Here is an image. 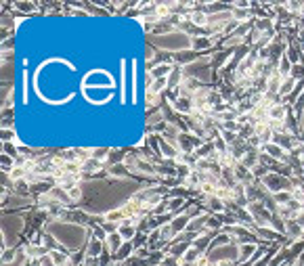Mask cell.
I'll return each mask as SVG.
<instances>
[{
	"mask_svg": "<svg viewBox=\"0 0 304 266\" xmlns=\"http://www.w3.org/2000/svg\"><path fill=\"white\" fill-rule=\"evenodd\" d=\"M149 185H141L135 181H120V178H109V181H90L82 185L84 199L80 206L88 214H109L118 210L124 201L138 191L147 189Z\"/></svg>",
	"mask_w": 304,
	"mask_h": 266,
	"instance_id": "cell-1",
	"label": "cell"
},
{
	"mask_svg": "<svg viewBox=\"0 0 304 266\" xmlns=\"http://www.w3.org/2000/svg\"><path fill=\"white\" fill-rule=\"evenodd\" d=\"M46 233L57 241L63 249H72V252H82L84 245H88V233L82 224L76 222H65V220H51L46 224Z\"/></svg>",
	"mask_w": 304,
	"mask_h": 266,
	"instance_id": "cell-2",
	"label": "cell"
},
{
	"mask_svg": "<svg viewBox=\"0 0 304 266\" xmlns=\"http://www.w3.org/2000/svg\"><path fill=\"white\" fill-rule=\"evenodd\" d=\"M149 42L151 46H155V51H166V53H183V51H191L193 49V38L183 32V29H172L168 34H162V36H149Z\"/></svg>",
	"mask_w": 304,
	"mask_h": 266,
	"instance_id": "cell-3",
	"label": "cell"
},
{
	"mask_svg": "<svg viewBox=\"0 0 304 266\" xmlns=\"http://www.w3.org/2000/svg\"><path fill=\"white\" fill-rule=\"evenodd\" d=\"M23 231V216L19 214H6L2 216V239H4V247H15L19 239V233Z\"/></svg>",
	"mask_w": 304,
	"mask_h": 266,
	"instance_id": "cell-4",
	"label": "cell"
},
{
	"mask_svg": "<svg viewBox=\"0 0 304 266\" xmlns=\"http://www.w3.org/2000/svg\"><path fill=\"white\" fill-rule=\"evenodd\" d=\"M185 78H191V80H197L199 84H208L212 80V65H210V57H199L195 63L183 67Z\"/></svg>",
	"mask_w": 304,
	"mask_h": 266,
	"instance_id": "cell-5",
	"label": "cell"
},
{
	"mask_svg": "<svg viewBox=\"0 0 304 266\" xmlns=\"http://www.w3.org/2000/svg\"><path fill=\"white\" fill-rule=\"evenodd\" d=\"M206 258H208V262H214V264H222V262H239V245L229 243V245H222V247L210 249Z\"/></svg>",
	"mask_w": 304,
	"mask_h": 266,
	"instance_id": "cell-6",
	"label": "cell"
},
{
	"mask_svg": "<svg viewBox=\"0 0 304 266\" xmlns=\"http://www.w3.org/2000/svg\"><path fill=\"white\" fill-rule=\"evenodd\" d=\"M260 185L267 189L269 193H281V191H290L294 189V185L290 181V176H283V174H277V172H269L267 176L260 181Z\"/></svg>",
	"mask_w": 304,
	"mask_h": 266,
	"instance_id": "cell-7",
	"label": "cell"
},
{
	"mask_svg": "<svg viewBox=\"0 0 304 266\" xmlns=\"http://www.w3.org/2000/svg\"><path fill=\"white\" fill-rule=\"evenodd\" d=\"M170 105H172V109L176 113H181V115H189L191 113V109H193V97H176V99H170Z\"/></svg>",
	"mask_w": 304,
	"mask_h": 266,
	"instance_id": "cell-8",
	"label": "cell"
},
{
	"mask_svg": "<svg viewBox=\"0 0 304 266\" xmlns=\"http://www.w3.org/2000/svg\"><path fill=\"white\" fill-rule=\"evenodd\" d=\"M199 57H197V53L195 51H183V53H176V54H172V63L176 65V67H187V65H191V63H195Z\"/></svg>",
	"mask_w": 304,
	"mask_h": 266,
	"instance_id": "cell-9",
	"label": "cell"
},
{
	"mask_svg": "<svg viewBox=\"0 0 304 266\" xmlns=\"http://www.w3.org/2000/svg\"><path fill=\"white\" fill-rule=\"evenodd\" d=\"M34 203V199L29 195H11V197H4V208L15 210V208H29Z\"/></svg>",
	"mask_w": 304,
	"mask_h": 266,
	"instance_id": "cell-10",
	"label": "cell"
},
{
	"mask_svg": "<svg viewBox=\"0 0 304 266\" xmlns=\"http://www.w3.org/2000/svg\"><path fill=\"white\" fill-rule=\"evenodd\" d=\"M262 149H264V153H267L271 160L281 161V163L287 161V155H285V149H283V147H279V145H275V143H267V145L262 147Z\"/></svg>",
	"mask_w": 304,
	"mask_h": 266,
	"instance_id": "cell-11",
	"label": "cell"
},
{
	"mask_svg": "<svg viewBox=\"0 0 304 266\" xmlns=\"http://www.w3.org/2000/svg\"><path fill=\"white\" fill-rule=\"evenodd\" d=\"M105 252H107V249H105V241H101V239H97V237H90V239H88L86 256H90V258H101Z\"/></svg>",
	"mask_w": 304,
	"mask_h": 266,
	"instance_id": "cell-12",
	"label": "cell"
},
{
	"mask_svg": "<svg viewBox=\"0 0 304 266\" xmlns=\"http://www.w3.org/2000/svg\"><path fill=\"white\" fill-rule=\"evenodd\" d=\"M256 252H258V245H256V243H244V245H239V262L237 264L252 262V258H254Z\"/></svg>",
	"mask_w": 304,
	"mask_h": 266,
	"instance_id": "cell-13",
	"label": "cell"
},
{
	"mask_svg": "<svg viewBox=\"0 0 304 266\" xmlns=\"http://www.w3.org/2000/svg\"><path fill=\"white\" fill-rule=\"evenodd\" d=\"M172 72H174V65H170V63L155 65V67H151V69H149V82H153V80H160V78H168Z\"/></svg>",
	"mask_w": 304,
	"mask_h": 266,
	"instance_id": "cell-14",
	"label": "cell"
},
{
	"mask_svg": "<svg viewBox=\"0 0 304 266\" xmlns=\"http://www.w3.org/2000/svg\"><path fill=\"white\" fill-rule=\"evenodd\" d=\"M191 220H193V218H191V216H187V214H176V216H174V220L170 222V226H172L174 235L185 233V231H187V226L191 224Z\"/></svg>",
	"mask_w": 304,
	"mask_h": 266,
	"instance_id": "cell-15",
	"label": "cell"
},
{
	"mask_svg": "<svg viewBox=\"0 0 304 266\" xmlns=\"http://www.w3.org/2000/svg\"><path fill=\"white\" fill-rule=\"evenodd\" d=\"M124 245V239L120 233H107V241H105V249L109 254H115L118 249Z\"/></svg>",
	"mask_w": 304,
	"mask_h": 266,
	"instance_id": "cell-16",
	"label": "cell"
},
{
	"mask_svg": "<svg viewBox=\"0 0 304 266\" xmlns=\"http://www.w3.org/2000/svg\"><path fill=\"white\" fill-rule=\"evenodd\" d=\"M206 208H208V214H222L224 212V201L218 197V195H210L206 199Z\"/></svg>",
	"mask_w": 304,
	"mask_h": 266,
	"instance_id": "cell-17",
	"label": "cell"
},
{
	"mask_svg": "<svg viewBox=\"0 0 304 266\" xmlns=\"http://www.w3.org/2000/svg\"><path fill=\"white\" fill-rule=\"evenodd\" d=\"M135 249H137L135 247V241H124V245L113 254V258L118 262H124V260H128L130 256H135Z\"/></svg>",
	"mask_w": 304,
	"mask_h": 266,
	"instance_id": "cell-18",
	"label": "cell"
},
{
	"mask_svg": "<svg viewBox=\"0 0 304 266\" xmlns=\"http://www.w3.org/2000/svg\"><path fill=\"white\" fill-rule=\"evenodd\" d=\"M118 233L122 235V239L124 241H132V239H135L137 237V229H135V224H132V220H130V218H126V220H124L122 224H120V229H118Z\"/></svg>",
	"mask_w": 304,
	"mask_h": 266,
	"instance_id": "cell-19",
	"label": "cell"
},
{
	"mask_svg": "<svg viewBox=\"0 0 304 266\" xmlns=\"http://www.w3.org/2000/svg\"><path fill=\"white\" fill-rule=\"evenodd\" d=\"M49 256L53 258V262L57 266H72L69 264L72 262V258L65 254V249H53V252H49Z\"/></svg>",
	"mask_w": 304,
	"mask_h": 266,
	"instance_id": "cell-20",
	"label": "cell"
},
{
	"mask_svg": "<svg viewBox=\"0 0 304 266\" xmlns=\"http://www.w3.org/2000/svg\"><path fill=\"white\" fill-rule=\"evenodd\" d=\"M296 84H298V80H294L292 76H290V78H283L277 95H279V97H290L292 92H294V88H296Z\"/></svg>",
	"mask_w": 304,
	"mask_h": 266,
	"instance_id": "cell-21",
	"label": "cell"
},
{
	"mask_svg": "<svg viewBox=\"0 0 304 266\" xmlns=\"http://www.w3.org/2000/svg\"><path fill=\"white\" fill-rule=\"evenodd\" d=\"M107 174L111 176V178H126L128 176V168H126V163H113V166H107Z\"/></svg>",
	"mask_w": 304,
	"mask_h": 266,
	"instance_id": "cell-22",
	"label": "cell"
},
{
	"mask_svg": "<svg viewBox=\"0 0 304 266\" xmlns=\"http://www.w3.org/2000/svg\"><path fill=\"white\" fill-rule=\"evenodd\" d=\"M292 69H294V63L290 59H287V54H283L281 59H279V65H277V74L281 78H290L292 76Z\"/></svg>",
	"mask_w": 304,
	"mask_h": 266,
	"instance_id": "cell-23",
	"label": "cell"
},
{
	"mask_svg": "<svg viewBox=\"0 0 304 266\" xmlns=\"http://www.w3.org/2000/svg\"><path fill=\"white\" fill-rule=\"evenodd\" d=\"M2 86L6 90V86L13 88V63L11 61H4L2 63Z\"/></svg>",
	"mask_w": 304,
	"mask_h": 266,
	"instance_id": "cell-24",
	"label": "cell"
},
{
	"mask_svg": "<svg viewBox=\"0 0 304 266\" xmlns=\"http://www.w3.org/2000/svg\"><path fill=\"white\" fill-rule=\"evenodd\" d=\"M214 151H216V145H214V140H210V143H204V145L199 147V149L195 151V155H197L199 160H206L208 155H212Z\"/></svg>",
	"mask_w": 304,
	"mask_h": 266,
	"instance_id": "cell-25",
	"label": "cell"
},
{
	"mask_svg": "<svg viewBox=\"0 0 304 266\" xmlns=\"http://www.w3.org/2000/svg\"><path fill=\"white\" fill-rule=\"evenodd\" d=\"M199 260H201V252H199V249H195L193 245L187 249V254L183 256V262H189V264H195V266H197Z\"/></svg>",
	"mask_w": 304,
	"mask_h": 266,
	"instance_id": "cell-26",
	"label": "cell"
},
{
	"mask_svg": "<svg viewBox=\"0 0 304 266\" xmlns=\"http://www.w3.org/2000/svg\"><path fill=\"white\" fill-rule=\"evenodd\" d=\"M51 195L57 199V203H65V206H67V203H74L72 197H69V193L65 189H61V186H59V189H51Z\"/></svg>",
	"mask_w": 304,
	"mask_h": 266,
	"instance_id": "cell-27",
	"label": "cell"
},
{
	"mask_svg": "<svg viewBox=\"0 0 304 266\" xmlns=\"http://www.w3.org/2000/svg\"><path fill=\"white\" fill-rule=\"evenodd\" d=\"M241 166L248 168V170H254L256 166H258V153H256V151L246 153V158L241 160Z\"/></svg>",
	"mask_w": 304,
	"mask_h": 266,
	"instance_id": "cell-28",
	"label": "cell"
},
{
	"mask_svg": "<svg viewBox=\"0 0 304 266\" xmlns=\"http://www.w3.org/2000/svg\"><path fill=\"white\" fill-rule=\"evenodd\" d=\"M212 46V40H208V38H201V36H195L193 38V51L195 53H201V51H206Z\"/></svg>",
	"mask_w": 304,
	"mask_h": 266,
	"instance_id": "cell-29",
	"label": "cell"
},
{
	"mask_svg": "<svg viewBox=\"0 0 304 266\" xmlns=\"http://www.w3.org/2000/svg\"><path fill=\"white\" fill-rule=\"evenodd\" d=\"M254 235H258L260 239L269 241V243H271V241H275V239H277V233L273 231L271 226H264V229H256V233H254Z\"/></svg>",
	"mask_w": 304,
	"mask_h": 266,
	"instance_id": "cell-30",
	"label": "cell"
},
{
	"mask_svg": "<svg viewBox=\"0 0 304 266\" xmlns=\"http://www.w3.org/2000/svg\"><path fill=\"white\" fill-rule=\"evenodd\" d=\"M273 199H275L277 208H283V206H287V203L292 201V193H290V191H281V193H275V195H273Z\"/></svg>",
	"mask_w": 304,
	"mask_h": 266,
	"instance_id": "cell-31",
	"label": "cell"
},
{
	"mask_svg": "<svg viewBox=\"0 0 304 266\" xmlns=\"http://www.w3.org/2000/svg\"><path fill=\"white\" fill-rule=\"evenodd\" d=\"M231 57V51H222V53H216L214 57H210V65L212 67H221L224 63V59Z\"/></svg>",
	"mask_w": 304,
	"mask_h": 266,
	"instance_id": "cell-32",
	"label": "cell"
},
{
	"mask_svg": "<svg viewBox=\"0 0 304 266\" xmlns=\"http://www.w3.org/2000/svg\"><path fill=\"white\" fill-rule=\"evenodd\" d=\"M166 86H168V78H160V80L149 82V92H158V95H160Z\"/></svg>",
	"mask_w": 304,
	"mask_h": 266,
	"instance_id": "cell-33",
	"label": "cell"
},
{
	"mask_svg": "<svg viewBox=\"0 0 304 266\" xmlns=\"http://www.w3.org/2000/svg\"><path fill=\"white\" fill-rule=\"evenodd\" d=\"M99 168H101V161L95 160V158H90V160L84 161V166H82L80 170H82V172H97Z\"/></svg>",
	"mask_w": 304,
	"mask_h": 266,
	"instance_id": "cell-34",
	"label": "cell"
},
{
	"mask_svg": "<svg viewBox=\"0 0 304 266\" xmlns=\"http://www.w3.org/2000/svg\"><path fill=\"white\" fill-rule=\"evenodd\" d=\"M271 117H273V120H277V122H281L283 120V115H285V107H281V105H277V107H273L271 109Z\"/></svg>",
	"mask_w": 304,
	"mask_h": 266,
	"instance_id": "cell-35",
	"label": "cell"
},
{
	"mask_svg": "<svg viewBox=\"0 0 304 266\" xmlns=\"http://www.w3.org/2000/svg\"><path fill=\"white\" fill-rule=\"evenodd\" d=\"M0 161H2V170L4 172H11L15 168V160L9 158V155H4V153H2V158H0Z\"/></svg>",
	"mask_w": 304,
	"mask_h": 266,
	"instance_id": "cell-36",
	"label": "cell"
},
{
	"mask_svg": "<svg viewBox=\"0 0 304 266\" xmlns=\"http://www.w3.org/2000/svg\"><path fill=\"white\" fill-rule=\"evenodd\" d=\"M2 149H4V155H9V158L17 160V149H15V145H13V143H4V145H2Z\"/></svg>",
	"mask_w": 304,
	"mask_h": 266,
	"instance_id": "cell-37",
	"label": "cell"
},
{
	"mask_svg": "<svg viewBox=\"0 0 304 266\" xmlns=\"http://www.w3.org/2000/svg\"><path fill=\"white\" fill-rule=\"evenodd\" d=\"M92 237H97V239H101V241H107V235H105V229L103 226H95V229H92Z\"/></svg>",
	"mask_w": 304,
	"mask_h": 266,
	"instance_id": "cell-38",
	"label": "cell"
},
{
	"mask_svg": "<svg viewBox=\"0 0 304 266\" xmlns=\"http://www.w3.org/2000/svg\"><path fill=\"white\" fill-rule=\"evenodd\" d=\"M92 158L95 160H103V158H109V149H97V151H92Z\"/></svg>",
	"mask_w": 304,
	"mask_h": 266,
	"instance_id": "cell-39",
	"label": "cell"
},
{
	"mask_svg": "<svg viewBox=\"0 0 304 266\" xmlns=\"http://www.w3.org/2000/svg\"><path fill=\"white\" fill-rule=\"evenodd\" d=\"M214 145H216V151H221V153L227 151V143H224V138H214Z\"/></svg>",
	"mask_w": 304,
	"mask_h": 266,
	"instance_id": "cell-40",
	"label": "cell"
},
{
	"mask_svg": "<svg viewBox=\"0 0 304 266\" xmlns=\"http://www.w3.org/2000/svg\"><path fill=\"white\" fill-rule=\"evenodd\" d=\"M160 266H178V260L172 256H168V258H164V262H160Z\"/></svg>",
	"mask_w": 304,
	"mask_h": 266,
	"instance_id": "cell-41",
	"label": "cell"
},
{
	"mask_svg": "<svg viewBox=\"0 0 304 266\" xmlns=\"http://www.w3.org/2000/svg\"><path fill=\"white\" fill-rule=\"evenodd\" d=\"M40 266H57V264H55V262H53V258H51L49 254H46V256L40 258Z\"/></svg>",
	"mask_w": 304,
	"mask_h": 266,
	"instance_id": "cell-42",
	"label": "cell"
},
{
	"mask_svg": "<svg viewBox=\"0 0 304 266\" xmlns=\"http://www.w3.org/2000/svg\"><path fill=\"white\" fill-rule=\"evenodd\" d=\"M26 260H28V256L23 254V256H19V258H17V260H15V262H11V264H2V266H21V264L26 262Z\"/></svg>",
	"mask_w": 304,
	"mask_h": 266,
	"instance_id": "cell-43",
	"label": "cell"
},
{
	"mask_svg": "<svg viewBox=\"0 0 304 266\" xmlns=\"http://www.w3.org/2000/svg\"><path fill=\"white\" fill-rule=\"evenodd\" d=\"M15 6H17V9H21V11H32L34 9V4H29V2H17Z\"/></svg>",
	"mask_w": 304,
	"mask_h": 266,
	"instance_id": "cell-44",
	"label": "cell"
},
{
	"mask_svg": "<svg viewBox=\"0 0 304 266\" xmlns=\"http://www.w3.org/2000/svg\"><path fill=\"white\" fill-rule=\"evenodd\" d=\"M248 15H250L248 11H235L233 13V19H248Z\"/></svg>",
	"mask_w": 304,
	"mask_h": 266,
	"instance_id": "cell-45",
	"label": "cell"
},
{
	"mask_svg": "<svg viewBox=\"0 0 304 266\" xmlns=\"http://www.w3.org/2000/svg\"><path fill=\"white\" fill-rule=\"evenodd\" d=\"M235 128H237V124H235V122H224V124H222V130H229V132H233Z\"/></svg>",
	"mask_w": 304,
	"mask_h": 266,
	"instance_id": "cell-46",
	"label": "cell"
},
{
	"mask_svg": "<svg viewBox=\"0 0 304 266\" xmlns=\"http://www.w3.org/2000/svg\"><path fill=\"white\" fill-rule=\"evenodd\" d=\"M296 222H298V224L302 226V229H304V210H302V212L298 214V218H296Z\"/></svg>",
	"mask_w": 304,
	"mask_h": 266,
	"instance_id": "cell-47",
	"label": "cell"
},
{
	"mask_svg": "<svg viewBox=\"0 0 304 266\" xmlns=\"http://www.w3.org/2000/svg\"><path fill=\"white\" fill-rule=\"evenodd\" d=\"M153 57H155V49H153V46H149V49H147V59L151 61Z\"/></svg>",
	"mask_w": 304,
	"mask_h": 266,
	"instance_id": "cell-48",
	"label": "cell"
},
{
	"mask_svg": "<svg viewBox=\"0 0 304 266\" xmlns=\"http://www.w3.org/2000/svg\"><path fill=\"white\" fill-rule=\"evenodd\" d=\"M206 266H221V264H214V262H208Z\"/></svg>",
	"mask_w": 304,
	"mask_h": 266,
	"instance_id": "cell-49",
	"label": "cell"
}]
</instances>
